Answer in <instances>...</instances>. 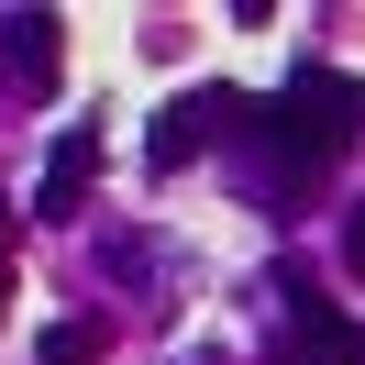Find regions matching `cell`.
Listing matches in <instances>:
<instances>
[{
	"mask_svg": "<svg viewBox=\"0 0 365 365\" xmlns=\"http://www.w3.org/2000/svg\"><path fill=\"white\" fill-rule=\"evenodd\" d=\"M255 133L277 144V188H299V178H321V166L343 155V144L365 133V78H343V67H299L288 89L255 111Z\"/></svg>",
	"mask_w": 365,
	"mask_h": 365,
	"instance_id": "6da1fadb",
	"label": "cell"
},
{
	"mask_svg": "<svg viewBox=\"0 0 365 365\" xmlns=\"http://www.w3.org/2000/svg\"><path fill=\"white\" fill-rule=\"evenodd\" d=\"M266 365H365V332L332 310V299H310V288L288 277V343H277Z\"/></svg>",
	"mask_w": 365,
	"mask_h": 365,
	"instance_id": "7a4b0ae2",
	"label": "cell"
},
{
	"mask_svg": "<svg viewBox=\"0 0 365 365\" xmlns=\"http://www.w3.org/2000/svg\"><path fill=\"white\" fill-rule=\"evenodd\" d=\"M222 111H232V89H200V100H166V111H155V133H144V166H155V178H178V166L200 155L210 133H222Z\"/></svg>",
	"mask_w": 365,
	"mask_h": 365,
	"instance_id": "3957f363",
	"label": "cell"
},
{
	"mask_svg": "<svg viewBox=\"0 0 365 365\" xmlns=\"http://www.w3.org/2000/svg\"><path fill=\"white\" fill-rule=\"evenodd\" d=\"M89 188H100V133H56L45 178H34V210H45V222H78Z\"/></svg>",
	"mask_w": 365,
	"mask_h": 365,
	"instance_id": "277c9868",
	"label": "cell"
},
{
	"mask_svg": "<svg viewBox=\"0 0 365 365\" xmlns=\"http://www.w3.org/2000/svg\"><path fill=\"white\" fill-rule=\"evenodd\" d=\"M56 34H67L56 11H23V23H11V78H23V89H45V78H56Z\"/></svg>",
	"mask_w": 365,
	"mask_h": 365,
	"instance_id": "5b68a950",
	"label": "cell"
},
{
	"mask_svg": "<svg viewBox=\"0 0 365 365\" xmlns=\"http://www.w3.org/2000/svg\"><path fill=\"white\" fill-rule=\"evenodd\" d=\"M34 354H45V365H100V332H89V321H56Z\"/></svg>",
	"mask_w": 365,
	"mask_h": 365,
	"instance_id": "8992f818",
	"label": "cell"
},
{
	"mask_svg": "<svg viewBox=\"0 0 365 365\" xmlns=\"http://www.w3.org/2000/svg\"><path fill=\"white\" fill-rule=\"evenodd\" d=\"M343 266L365 277V210H354V222H343Z\"/></svg>",
	"mask_w": 365,
	"mask_h": 365,
	"instance_id": "52a82bcc",
	"label": "cell"
},
{
	"mask_svg": "<svg viewBox=\"0 0 365 365\" xmlns=\"http://www.w3.org/2000/svg\"><path fill=\"white\" fill-rule=\"evenodd\" d=\"M0 299H11V266H0Z\"/></svg>",
	"mask_w": 365,
	"mask_h": 365,
	"instance_id": "ba28073f",
	"label": "cell"
}]
</instances>
